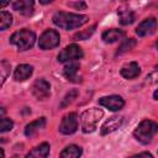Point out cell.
I'll use <instances>...</instances> for the list:
<instances>
[{
  "instance_id": "cell-1",
  "label": "cell",
  "mask_w": 158,
  "mask_h": 158,
  "mask_svg": "<svg viewBox=\"0 0 158 158\" xmlns=\"http://www.w3.org/2000/svg\"><path fill=\"white\" fill-rule=\"evenodd\" d=\"M52 21L59 28L65 30V31H72V30H75V28H79V27L84 26L89 21V16L80 15V14L59 11V12H56L53 15Z\"/></svg>"
},
{
  "instance_id": "cell-2",
  "label": "cell",
  "mask_w": 158,
  "mask_h": 158,
  "mask_svg": "<svg viewBox=\"0 0 158 158\" xmlns=\"http://www.w3.org/2000/svg\"><path fill=\"white\" fill-rule=\"evenodd\" d=\"M158 133V123L152 120H142L133 131V137L142 144H148Z\"/></svg>"
},
{
  "instance_id": "cell-3",
  "label": "cell",
  "mask_w": 158,
  "mask_h": 158,
  "mask_svg": "<svg viewBox=\"0 0 158 158\" xmlns=\"http://www.w3.org/2000/svg\"><path fill=\"white\" fill-rule=\"evenodd\" d=\"M104 116V111L98 107H91L81 112L80 115V125H81V131L84 133H93L101 117Z\"/></svg>"
},
{
  "instance_id": "cell-4",
  "label": "cell",
  "mask_w": 158,
  "mask_h": 158,
  "mask_svg": "<svg viewBox=\"0 0 158 158\" xmlns=\"http://www.w3.org/2000/svg\"><path fill=\"white\" fill-rule=\"evenodd\" d=\"M36 42V33L28 28L16 31L10 37V43L16 46L19 51H27L33 47Z\"/></svg>"
},
{
  "instance_id": "cell-5",
  "label": "cell",
  "mask_w": 158,
  "mask_h": 158,
  "mask_svg": "<svg viewBox=\"0 0 158 158\" xmlns=\"http://www.w3.org/2000/svg\"><path fill=\"white\" fill-rule=\"evenodd\" d=\"M60 42V36L56 30H46L38 40V47L43 51H48V49H53L56 47L59 46Z\"/></svg>"
},
{
  "instance_id": "cell-6",
  "label": "cell",
  "mask_w": 158,
  "mask_h": 158,
  "mask_svg": "<svg viewBox=\"0 0 158 158\" xmlns=\"http://www.w3.org/2000/svg\"><path fill=\"white\" fill-rule=\"evenodd\" d=\"M83 49L75 44V43H72L69 46H67L65 48H63L59 54H58V62L60 63H67V62H73V60H77V59H80L83 57Z\"/></svg>"
},
{
  "instance_id": "cell-7",
  "label": "cell",
  "mask_w": 158,
  "mask_h": 158,
  "mask_svg": "<svg viewBox=\"0 0 158 158\" xmlns=\"http://www.w3.org/2000/svg\"><path fill=\"white\" fill-rule=\"evenodd\" d=\"M32 94L37 100H47L51 96V85L49 83L43 79H36L35 83L32 84Z\"/></svg>"
},
{
  "instance_id": "cell-8",
  "label": "cell",
  "mask_w": 158,
  "mask_h": 158,
  "mask_svg": "<svg viewBox=\"0 0 158 158\" xmlns=\"http://www.w3.org/2000/svg\"><path fill=\"white\" fill-rule=\"evenodd\" d=\"M77 130H78V115L75 112H69L64 115L59 125V132L63 135H73Z\"/></svg>"
},
{
  "instance_id": "cell-9",
  "label": "cell",
  "mask_w": 158,
  "mask_h": 158,
  "mask_svg": "<svg viewBox=\"0 0 158 158\" xmlns=\"http://www.w3.org/2000/svg\"><path fill=\"white\" fill-rule=\"evenodd\" d=\"M157 20L154 17H148V19H144L142 22L138 23V26L136 27V35L138 37H147V36H151L156 32L157 30Z\"/></svg>"
},
{
  "instance_id": "cell-10",
  "label": "cell",
  "mask_w": 158,
  "mask_h": 158,
  "mask_svg": "<svg viewBox=\"0 0 158 158\" xmlns=\"http://www.w3.org/2000/svg\"><path fill=\"white\" fill-rule=\"evenodd\" d=\"M99 104L111 111H118L125 106V100L120 95H109L100 98Z\"/></svg>"
},
{
  "instance_id": "cell-11",
  "label": "cell",
  "mask_w": 158,
  "mask_h": 158,
  "mask_svg": "<svg viewBox=\"0 0 158 158\" xmlns=\"http://www.w3.org/2000/svg\"><path fill=\"white\" fill-rule=\"evenodd\" d=\"M123 123V116H118V115H115V116H111L109 117L101 126L100 128V133L102 136L105 135H109L114 131H116L117 128H120Z\"/></svg>"
},
{
  "instance_id": "cell-12",
  "label": "cell",
  "mask_w": 158,
  "mask_h": 158,
  "mask_svg": "<svg viewBox=\"0 0 158 158\" xmlns=\"http://www.w3.org/2000/svg\"><path fill=\"white\" fill-rule=\"evenodd\" d=\"M120 74H121V77H123L127 80L135 79L141 74V67L138 65L137 62H130L121 68Z\"/></svg>"
},
{
  "instance_id": "cell-13",
  "label": "cell",
  "mask_w": 158,
  "mask_h": 158,
  "mask_svg": "<svg viewBox=\"0 0 158 158\" xmlns=\"http://www.w3.org/2000/svg\"><path fill=\"white\" fill-rule=\"evenodd\" d=\"M12 9L21 15L28 16L35 10V0H15L12 4Z\"/></svg>"
},
{
  "instance_id": "cell-14",
  "label": "cell",
  "mask_w": 158,
  "mask_h": 158,
  "mask_svg": "<svg viewBox=\"0 0 158 158\" xmlns=\"http://www.w3.org/2000/svg\"><path fill=\"white\" fill-rule=\"evenodd\" d=\"M33 73V67L30 64H19L14 72V79L16 81L27 80Z\"/></svg>"
},
{
  "instance_id": "cell-15",
  "label": "cell",
  "mask_w": 158,
  "mask_h": 158,
  "mask_svg": "<svg viewBox=\"0 0 158 158\" xmlns=\"http://www.w3.org/2000/svg\"><path fill=\"white\" fill-rule=\"evenodd\" d=\"M123 37H125V31L118 30V28H109L104 31L101 35V40L105 43H115Z\"/></svg>"
},
{
  "instance_id": "cell-16",
  "label": "cell",
  "mask_w": 158,
  "mask_h": 158,
  "mask_svg": "<svg viewBox=\"0 0 158 158\" xmlns=\"http://www.w3.org/2000/svg\"><path fill=\"white\" fill-rule=\"evenodd\" d=\"M44 126H46V117H40V118H37V120H35V121H32V122L26 125L25 135L27 137H33L40 130L44 128Z\"/></svg>"
},
{
  "instance_id": "cell-17",
  "label": "cell",
  "mask_w": 158,
  "mask_h": 158,
  "mask_svg": "<svg viewBox=\"0 0 158 158\" xmlns=\"http://www.w3.org/2000/svg\"><path fill=\"white\" fill-rule=\"evenodd\" d=\"M79 69H80L79 63H69V64H67V65L64 67V69H63V74H64V77H65L69 81L78 83V81H80L79 75H78Z\"/></svg>"
},
{
  "instance_id": "cell-18",
  "label": "cell",
  "mask_w": 158,
  "mask_h": 158,
  "mask_svg": "<svg viewBox=\"0 0 158 158\" xmlns=\"http://www.w3.org/2000/svg\"><path fill=\"white\" fill-rule=\"evenodd\" d=\"M49 148H51V146H49V143H47V142H43V143H41L40 146H37V147H35L32 151H30L27 154H26V157H35V158H46V157H48V154H49Z\"/></svg>"
},
{
  "instance_id": "cell-19",
  "label": "cell",
  "mask_w": 158,
  "mask_h": 158,
  "mask_svg": "<svg viewBox=\"0 0 158 158\" xmlns=\"http://www.w3.org/2000/svg\"><path fill=\"white\" fill-rule=\"evenodd\" d=\"M118 17H120V23L123 25V26L131 25L136 20L135 12L131 9H128V7H121L118 10Z\"/></svg>"
},
{
  "instance_id": "cell-20",
  "label": "cell",
  "mask_w": 158,
  "mask_h": 158,
  "mask_svg": "<svg viewBox=\"0 0 158 158\" xmlns=\"http://www.w3.org/2000/svg\"><path fill=\"white\" fill-rule=\"evenodd\" d=\"M83 153V149L81 147L77 146V144H69L67 146L62 152H60V157L62 158H77V157H80Z\"/></svg>"
},
{
  "instance_id": "cell-21",
  "label": "cell",
  "mask_w": 158,
  "mask_h": 158,
  "mask_svg": "<svg viewBox=\"0 0 158 158\" xmlns=\"http://www.w3.org/2000/svg\"><path fill=\"white\" fill-rule=\"evenodd\" d=\"M136 44H137L136 40H133V38H126L123 42H121L120 47L117 48L116 54H122V53H126V52H128V51L133 49V48L136 47Z\"/></svg>"
},
{
  "instance_id": "cell-22",
  "label": "cell",
  "mask_w": 158,
  "mask_h": 158,
  "mask_svg": "<svg viewBox=\"0 0 158 158\" xmlns=\"http://www.w3.org/2000/svg\"><path fill=\"white\" fill-rule=\"evenodd\" d=\"M78 94H79V91L77 90V89H72V90H69L65 95H64V98L62 99V102H60V107L62 109H64V107H67V106H69L75 99H77V96H78Z\"/></svg>"
},
{
  "instance_id": "cell-23",
  "label": "cell",
  "mask_w": 158,
  "mask_h": 158,
  "mask_svg": "<svg viewBox=\"0 0 158 158\" xmlns=\"http://www.w3.org/2000/svg\"><path fill=\"white\" fill-rule=\"evenodd\" d=\"M12 23V16L10 12L6 11H1L0 14V30L5 31L6 28H9Z\"/></svg>"
},
{
  "instance_id": "cell-24",
  "label": "cell",
  "mask_w": 158,
  "mask_h": 158,
  "mask_svg": "<svg viewBox=\"0 0 158 158\" xmlns=\"http://www.w3.org/2000/svg\"><path fill=\"white\" fill-rule=\"evenodd\" d=\"M95 28H96V26L93 25V26H90L89 28H86V30H84V31H80V32L75 33L74 37H73V41H83V40H88V38L95 32Z\"/></svg>"
},
{
  "instance_id": "cell-25",
  "label": "cell",
  "mask_w": 158,
  "mask_h": 158,
  "mask_svg": "<svg viewBox=\"0 0 158 158\" xmlns=\"http://www.w3.org/2000/svg\"><path fill=\"white\" fill-rule=\"evenodd\" d=\"M10 69H11V64L6 60V59H2L1 63H0V72H1V85L5 83L6 78L9 77L10 74Z\"/></svg>"
},
{
  "instance_id": "cell-26",
  "label": "cell",
  "mask_w": 158,
  "mask_h": 158,
  "mask_svg": "<svg viewBox=\"0 0 158 158\" xmlns=\"http://www.w3.org/2000/svg\"><path fill=\"white\" fill-rule=\"evenodd\" d=\"M12 127H14L12 120H10L9 117H1V122H0V132L1 133H5V132L11 131Z\"/></svg>"
},
{
  "instance_id": "cell-27",
  "label": "cell",
  "mask_w": 158,
  "mask_h": 158,
  "mask_svg": "<svg viewBox=\"0 0 158 158\" xmlns=\"http://www.w3.org/2000/svg\"><path fill=\"white\" fill-rule=\"evenodd\" d=\"M158 81V69H156V70H153L151 74H148L147 75V78H146V83H148V84H154V83H157Z\"/></svg>"
},
{
  "instance_id": "cell-28",
  "label": "cell",
  "mask_w": 158,
  "mask_h": 158,
  "mask_svg": "<svg viewBox=\"0 0 158 158\" xmlns=\"http://www.w3.org/2000/svg\"><path fill=\"white\" fill-rule=\"evenodd\" d=\"M72 6H74V7H77V9H83V10H85L86 9V4L84 2V1H80V2H75V4H70Z\"/></svg>"
},
{
  "instance_id": "cell-29",
  "label": "cell",
  "mask_w": 158,
  "mask_h": 158,
  "mask_svg": "<svg viewBox=\"0 0 158 158\" xmlns=\"http://www.w3.org/2000/svg\"><path fill=\"white\" fill-rule=\"evenodd\" d=\"M9 2H10V0H0V6L4 9V7H5V6L9 4Z\"/></svg>"
},
{
  "instance_id": "cell-30",
  "label": "cell",
  "mask_w": 158,
  "mask_h": 158,
  "mask_svg": "<svg viewBox=\"0 0 158 158\" xmlns=\"http://www.w3.org/2000/svg\"><path fill=\"white\" fill-rule=\"evenodd\" d=\"M137 156H146V157H152V154L149 152H142V153H138Z\"/></svg>"
},
{
  "instance_id": "cell-31",
  "label": "cell",
  "mask_w": 158,
  "mask_h": 158,
  "mask_svg": "<svg viewBox=\"0 0 158 158\" xmlns=\"http://www.w3.org/2000/svg\"><path fill=\"white\" fill-rule=\"evenodd\" d=\"M52 1H54V0H40V2H41V4H43V5H47V4L52 2Z\"/></svg>"
},
{
  "instance_id": "cell-32",
  "label": "cell",
  "mask_w": 158,
  "mask_h": 158,
  "mask_svg": "<svg viewBox=\"0 0 158 158\" xmlns=\"http://www.w3.org/2000/svg\"><path fill=\"white\" fill-rule=\"evenodd\" d=\"M153 99H154V100H158V89L154 90V93H153Z\"/></svg>"
},
{
  "instance_id": "cell-33",
  "label": "cell",
  "mask_w": 158,
  "mask_h": 158,
  "mask_svg": "<svg viewBox=\"0 0 158 158\" xmlns=\"http://www.w3.org/2000/svg\"><path fill=\"white\" fill-rule=\"evenodd\" d=\"M156 47H157V49H158V41L156 42Z\"/></svg>"
}]
</instances>
